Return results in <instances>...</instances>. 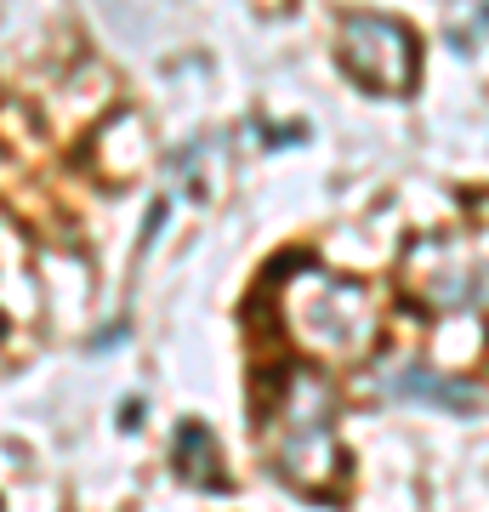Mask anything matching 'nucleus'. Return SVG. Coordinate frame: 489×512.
<instances>
[{
	"label": "nucleus",
	"instance_id": "20e7f679",
	"mask_svg": "<svg viewBox=\"0 0 489 512\" xmlns=\"http://www.w3.org/2000/svg\"><path fill=\"white\" fill-rule=\"evenodd\" d=\"M336 57H342V69L359 86H370V92H410L416 86V40L393 18H370V12L342 18V29H336Z\"/></svg>",
	"mask_w": 489,
	"mask_h": 512
},
{
	"label": "nucleus",
	"instance_id": "f257e3e1",
	"mask_svg": "<svg viewBox=\"0 0 489 512\" xmlns=\"http://www.w3.org/2000/svg\"><path fill=\"white\" fill-rule=\"evenodd\" d=\"M262 450L273 473L302 495H336L342 484V439H336V387L313 365L279 376L262 404Z\"/></svg>",
	"mask_w": 489,
	"mask_h": 512
},
{
	"label": "nucleus",
	"instance_id": "423d86ee",
	"mask_svg": "<svg viewBox=\"0 0 489 512\" xmlns=\"http://www.w3.org/2000/svg\"><path fill=\"white\" fill-rule=\"evenodd\" d=\"M177 467H182V478H194V484H222L211 433H200V427H182L177 433Z\"/></svg>",
	"mask_w": 489,
	"mask_h": 512
},
{
	"label": "nucleus",
	"instance_id": "7ed1b4c3",
	"mask_svg": "<svg viewBox=\"0 0 489 512\" xmlns=\"http://www.w3.org/2000/svg\"><path fill=\"white\" fill-rule=\"evenodd\" d=\"M410 285L438 313L489 308V228H450L410 251Z\"/></svg>",
	"mask_w": 489,
	"mask_h": 512
},
{
	"label": "nucleus",
	"instance_id": "39448f33",
	"mask_svg": "<svg viewBox=\"0 0 489 512\" xmlns=\"http://www.w3.org/2000/svg\"><path fill=\"white\" fill-rule=\"evenodd\" d=\"M381 393H399V399H433L444 410H472L478 404V387L467 382H450V376H438V370L416 365V359H393V365H381Z\"/></svg>",
	"mask_w": 489,
	"mask_h": 512
},
{
	"label": "nucleus",
	"instance_id": "f03ea898",
	"mask_svg": "<svg viewBox=\"0 0 489 512\" xmlns=\"http://www.w3.org/2000/svg\"><path fill=\"white\" fill-rule=\"evenodd\" d=\"M285 330L290 342L319 365H353L370 359L381 342V302L359 279L325 274V268H290L285 274Z\"/></svg>",
	"mask_w": 489,
	"mask_h": 512
}]
</instances>
